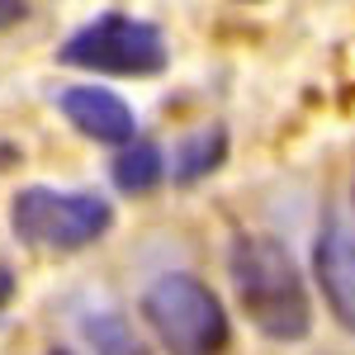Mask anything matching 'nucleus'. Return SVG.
Wrapping results in <instances>:
<instances>
[{"instance_id": "nucleus-4", "label": "nucleus", "mask_w": 355, "mask_h": 355, "mask_svg": "<svg viewBox=\"0 0 355 355\" xmlns=\"http://www.w3.org/2000/svg\"><path fill=\"white\" fill-rule=\"evenodd\" d=\"M57 57L81 71H105V76H157L166 67V38L157 24L133 19V15H100L81 24Z\"/></svg>"}, {"instance_id": "nucleus-9", "label": "nucleus", "mask_w": 355, "mask_h": 355, "mask_svg": "<svg viewBox=\"0 0 355 355\" xmlns=\"http://www.w3.org/2000/svg\"><path fill=\"white\" fill-rule=\"evenodd\" d=\"M85 336L100 355H147V346L137 341V331L128 327L123 313H95L85 318Z\"/></svg>"}, {"instance_id": "nucleus-5", "label": "nucleus", "mask_w": 355, "mask_h": 355, "mask_svg": "<svg viewBox=\"0 0 355 355\" xmlns=\"http://www.w3.org/2000/svg\"><path fill=\"white\" fill-rule=\"evenodd\" d=\"M313 270H318V284L327 294V308L336 313V322L346 331H355V227L351 223L331 218L318 232Z\"/></svg>"}, {"instance_id": "nucleus-1", "label": "nucleus", "mask_w": 355, "mask_h": 355, "mask_svg": "<svg viewBox=\"0 0 355 355\" xmlns=\"http://www.w3.org/2000/svg\"><path fill=\"white\" fill-rule=\"evenodd\" d=\"M227 275L242 303L246 322L270 341H303L313 327V303L299 261L289 246L266 232H242L227 251Z\"/></svg>"}, {"instance_id": "nucleus-11", "label": "nucleus", "mask_w": 355, "mask_h": 355, "mask_svg": "<svg viewBox=\"0 0 355 355\" xmlns=\"http://www.w3.org/2000/svg\"><path fill=\"white\" fill-rule=\"evenodd\" d=\"M48 355H76V351H67V346H53V351H48Z\"/></svg>"}, {"instance_id": "nucleus-6", "label": "nucleus", "mask_w": 355, "mask_h": 355, "mask_svg": "<svg viewBox=\"0 0 355 355\" xmlns=\"http://www.w3.org/2000/svg\"><path fill=\"white\" fill-rule=\"evenodd\" d=\"M62 114L67 123H76V133L95 137V142H114V147H128L137 137V114L128 100H119L105 85H71L62 95Z\"/></svg>"}, {"instance_id": "nucleus-7", "label": "nucleus", "mask_w": 355, "mask_h": 355, "mask_svg": "<svg viewBox=\"0 0 355 355\" xmlns=\"http://www.w3.org/2000/svg\"><path fill=\"white\" fill-rule=\"evenodd\" d=\"M223 157H227V133H223L218 123H209V128L190 133L180 147H175V157H171V175H175L180 185H190V180H199V175L218 171Z\"/></svg>"}, {"instance_id": "nucleus-10", "label": "nucleus", "mask_w": 355, "mask_h": 355, "mask_svg": "<svg viewBox=\"0 0 355 355\" xmlns=\"http://www.w3.org/2000/svg\"><path fill=\"white\" fill-rule=\"evenodd\" d=\"M24 15H28L24 0H0V28H5V24H19Z\"/></svg>"}, {"instance_id": "nucleus-2", "label": "nucleus", "mask_w": 355, "mask_h": 355, "mask_svg": "<svg viewBox=\"0 0 355 355\" xmlns=\"http://www.w3.org/2000/svg\"><path fill=\"white\" fill-rule=\"evenodd\" d=\"M142 318L171 355H223L227 351V313L218 294L199 275L171 270L147 284Z\"/></svg>"}, {"instance_id": "nucleus-3", "label": "nucleus", "mask_w": 355, "mask_h": 355, "mask_svg": "<svg viewBox=\"0 0 355 355\" xmlns=\"http://www.w3.org/2000/svg\"><path fill=\"white\" fill-rule=\"evenodd\" d=\"M114 223L110 199L90 190H48L28 185L10 199V227L28 246H53V251H81L100 242Z\"/></svg>"}, {"instance_id": "nucleus-8", "label": "nucleus", "mask_w": 355, "mask_h": 355, "mask_svg": "<svg viewBox=\"0 0 355 355\" xmlns=\"http://www.w3.org/2000/svg\"><path fill=\"white\" fill-rule=\"evenodd\" d=\"M162 175H166V162H162V147H157V142L133 137L128 147H119V157H114V185H119L123 194L157 190Z\"/></svg>"}]
</instances>
